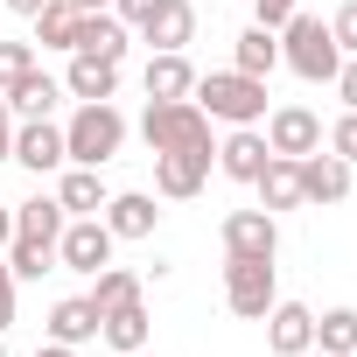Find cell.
<instances>
[{"instance_id": "19", "label": "cell", "mask_w": 357, "mask_h": 357, "mask_svg": "<svg viewBox=\"0 0 357 357\" xmlns=\"http://www.w3.org/2000/svg\"><path fill=\"white\" fill-rule=\"evenodd\" d=\"M105 231L112 238H154V225H161V211H154V197H140V190H126V197H105Z\"/></svg>"}, {"instance_id": "3", "label": "cell", "mask_w": 357, "mask_h": 357, "mask_svg": "<svg viewBox=\"0 0 357 357\" xmlns=\"http://www.w3.org/2000/svg\"><path fill=\"white\" fill-rule=\"evenodd\" d=\"M119 147H126V112H119L112 98L70 112V126H63V154H70L77 168H105Z\"/></svg>"}, {"instance_id": "13", "label": "cell", "mask_w": 357, "mask_h": 357, "mask_svg": "<svg viewBox=\"0 0 357 357\" xmlns=\"http://www.w3.org/2000/svg\"><path fill=\"white\" fill-rule=\"evenodd\" d=\"M70 56H105V63H126V22H119L112 8L77 15V43H70Z\"/></svg>"}, {"instance_id": "9", "label": "cell", "mask_w": 357, "mask_h": 357, "mask_svg": "<svg viewBox=\"0 0 357 357\" xmlns=\"http://www.w3.org/2000/svg\"><path fill=\"white\" fill-rule=\"evenodd\" d=\"M211 161H218V147H175V154H154V190L161 197H197L204 183H211Z\"/></svg>"}, {"instance_id": "22", "label": "cell", "mask_w": 357, "mask_h": 357, "mask_svg": "<svg viewBox=\"0 0 357 357\" xmlns=\"http://www.w3.org/2000/svg\"><path fill=\"white\" fill-rule=\"evenodd\" d=\"M98 336L119 350V357H133V350H147V301L133 294V301H119V308H105L98 315Z\"/></svg>"}, {"instance_id": "31", "label": "cell", "mask_w": 357, "mask_h": 357, "mask_svg": "<svg viewBox=\"0 0 357 357\" xmlns=\"http://www.w3.org/2000/svg\"><path fill=\"white\" fill-rule=\"evenodd\" d=\"M329 154H336V161H350V168H357V112H343V119H336V126H329Z\"/></svg>"}, {"instance_id": "14", "label": "cell", "mask_w": 357, "mask_h": 357, "mask_svg": "<svg viewBox=\"0 0 357 357\" xmlns=\"http://www.w3.org/2000/svg\"><path fill=\"white\" fill-rule=\"evenodd\" d=\"M350 197V161L336 154H301V204H343Z\"/></svg>"}, {"instance_id": "6", "label": "cell", "mask_w": 357, "mask_h": 357, "mask_svg": "<svg viewBox=\"0 0 357 357\" xmlns=\"http://www.w3.org/2000/svg\"><path fill=\"white\" fill-rule=\"evenodd\" d=\"M280 301V280H273V259H225V308L245 315V322H266V308Z\"/></svg>"}, {"instance_id": "17", "label": "cell", "mask_w": 357, "mask_h": 357, "mask_svg": "<svg viewBox=\"0 0 357 357\" xmlns=\"http://www.w3.org/2000/svg\"><path fill=\"white\" fill-rule=\"evenodd\" d=\"M252 190H259V211H273V218H280V211H301V161H294V154H273V161L259 168Z\"/></svg>"}, {"instance_id": "32", "label": "cell", "mask_w": 357, "mask_h": 357, "mask_svg": "<svg viewBox=\"0 0 357 357\" xmlns=\"http://www.w3.org/2000/svg\"><path fill=\"white\" fill-rule=\"evenodd\" d=\"M15 287H22V280H15V266L0 259V336L15 329Z\"/></svg>"}, {"instance_id": "36", "label": "cell", "mask_w": 357, "mask_h": 357, "mask_svg": "<svg viewBox=\"0 0 357 357\" xmlns=\"http://www.w3.org/2000/svg\"><path fill=\"white\" fill-rule=\"evenodd\" d=\"M15 154V112H8V98H0V161Z\"/></svg>"}, {"instance_id": "25", "label": "cell", "mask_w": 357, "mask_h": 357, "mask_svg": "<svg viewBox=\"0 0 357 357\" xmlns=\"http://www.w3.org/2000/svg\"><path fill=\"white\" fill-rule=\"evenodd\" d=\"M273 63H280V29H259V22H252V29L231 43V70H245V77H266Z\"/></svg>"}, {"instance_id": "2", "label": "cell", "mask_w": 357, "mask_h": 357, "mask_svg": "<svg viewBox=\"0 0 357 357\" xmlns=\"http://www.w3.org/2000/svg\"><path fill=\"white\" fill-rule=\"evenodd\" d=\"M280 63L294 70V77H308V84H329L336 70H343V50H336V36H329V22L322 15H287L280 22Z\"/></svg>"}, {"instance_id": "12", "label": "cell", "mask_w": 357, "mask_h": 357, "mask_svg": "<svg viewBox=\"0 0 357 357\" xmlns=\"http://www.w3.org/2000/svg\"><path fill=\"white\" fill-rule=\"evenodd\" d=\"M266 350H273V357H301V350H315V308H301V301H273V308H266Z\"/></svg>"}, {"instance_id": "29", "label": "cell", "mask_w": 357, "mask_h": 357, "mask_svg": "<svg viewBox=\"0 0 357 357\" xmlns=\"http://www.w3.org/2000/svg\"><path fill=\"white\" fill-rule=\"evenodd\" d=\"M22 70H36V43H0V91H8Z\"/></svg>"}, {"instance_id": "37", "label": "cell", "mask_w": 357, "mask_h": 357, "mask_svg": "<svg viewBox=\"0 0 357 357\" xmlns=\"http://www.w3.org/2000/svg\"><path fill=\"white\" fill-rule=\"evenodd\" d=\"M15 238V204H0V245Z\"/></svg>"}, {"instance_id": "41", "label": "cell", "mask_w": 357, "mask_h": 357, "mask_svg": "<svg viewBox=\"0 0 357 357\" xmlns=\"http://www.w3.org/2000/svg\"><path fill=\"white\" fill-rule=\"evenodd\" d=\"M0 357H8V343H0Z\"/></svg>"}, {"instance_id": "7", "label": "cell", "mask_w": 357, "mask_h": 357, "mask_svg": "<svg viewBox=\"0 0 357 357\" xmlns=\"http://www.w3.org/2000/svg\"><path fill=\"white\" fill-rule=\"evenodd\" d=\"M112 231H105V218H63V238H56V259L70 266V273H98V266H112Z\"/></svg>"}, {"instance_id": "40", "label": "cell", "mask_w": 357, "mask_h": 357, "mask_svg": "<svg viewBox=\"0 0 357 357\" xmlns=\"http://www.w3.org/2000/svg\"><path fill=\"white\" fill-rule=\"evenodd\" d=\"M70 8H84V15H98V8H112V0H70Z\"/></svg>"}, {"instance_id": "34", "label": "cell", "mask_w": 357, "mask_h": 357, "mask_svg": "<svg viewBox=\"0 0 357 357\" xmlns=\"http://www.w3.org/2000/svg\"><path fill=\"white\" fill-rule=\"evenodd\" d=\"M154 8H161V0H112V15H119L126 29H140V22H147Z\"/></svg>"}, {"instance_id": "33", "label": "cell", "mask_w": 357, "mask_h": 357, "mask_svg": "<svg viewBox=\"0 0 357 357\" xmlns=\"http://www.w3.org/2000/svg\"><path fill=\"white\" fill-rule=\"evenodd\" d=\"M329 84H336V98H343V112H357V56H343V70H336Z\"/></svg>"}, {"instance_id": "15", "label": "cell", "mask_w": 357, "mask_h": 357, "mask_svg": "<svg viewBox=\"0 0 357 357\" xmlns=\"http://www.w3.org/2000/svg\"><path fill=\"white\" fill-rule=\"evenodd\" d=\"M266 161H273V147H266V133H252V126H231L225 147H218V168L231 175V183H259Z\"/></svg>"}, {"instance_id": "10", "label": "cell", "mask_w": 357, "mask_h": 357, "mask_svg": "<svg viewBox=\"0 0 357 357\" xmlns=\"http://www.w3.org/2000/svg\"><path fill=\"white\" fill-rule=\"evenodd\" d=\"M266 147L301 161V154H315V147H322V119H315L308 105H273V112H266Z\"/></svg>"}, {"instance_id": "4", "label": "cell", "mask_w": 357, "mask_h": 357, "mask_svg": "<svg viewBox=\"0 0 357 357\" xmlns=\"http://www.w3.org/2000/svg\"><path fill=\"white\" fill-rule=\"evenodd\" d=\"M190 98L225 126H259L266 119V77H245V70H211V77H197Z\"/></svg>"}, {"instance_id": "5", "label": "cell", "mask_w": 357, "mask_h": 357, "mask_svg": "<svg viewBox=\"0 0 357 357\" xmlns=\"http://www.w3.org/2000/svg\"><path fill=\"white\" fill-rule=\"evenodd\" d=\"M140 133L154 154H175V147H211V112L197 98H147L140 112Z\"/></svg>"}, {"instance_id": "21", "label": "cell", "mask_w": 357, "mask_h": 357, "mask_svg": "<svg viewBox=\"0 0 357 357\" xmlns=\"http://www.w3.org/2000/svg\"><path fill=\"white\" fill-rule=\"evenodd\" d=\"M91 336H98V301H91V294H63V301L50 308V343H70V350H77V343H91Z\"/></svg>"}, {"instance_id": "24", "label": "cell", "mask_w": 357, "mask_h": 357, "mask_svg": "<svg viewBox=\"0 0 357 357\" xmlns=\"http://www.w3.org/2000/svg\"><path fill=\"white\" fill-rule=\"evenodd\" d=\"M105 183H98V168H77L70 161V175H63V190H56V204H63V218H98L105 211Z\"/></svg>"}, {"instance_id": "35", "label": "cell", "mask_w": 357, "mask_h": 357, "mask_svg": "<svg viewBox=\"0 0 357 357\" xmlns=\"http://www.w3.org/2000/svg\"><path fill=\"white\" fill-rule=\"evenodd\" d=\"M252 8H259V29H280V22L301 8V0H252Z\"/></svg>"}, {"instance_id": "8", "label": "cell", "mask_w": 357, "mask_h": 357, "mask_svg": "<svg viewBox=\"0 0 357 357\" xmlns=\"http://www.w3.org/2000/svg\"><path fill=\"white\" fill-rule=\"evenodd\" d=\"M218 238H225V259H273L280 252V218L273 211H231Z\"/></svg>"}, {"instance_id": "42", "label": "cell", "mask_w": 357, "mask_h": 357, "mask_svg": "<svg viewBox=\"0 0 357 357\" xmlns=\"http://www.w3.org/2000/svg\"><path fill=\"white\" fill-rule=\"evenodd\" d=\"M133 357H147V350H133Z\"/></svg>"}, {"instance_id": "11", "label": "cell", "mask_w": 357, "mask_h": 357, "mask_svg": "<svg viewBox=\"0 0 357 357\" xmlns=\"http://www.w3.org/2000/svg\"><path fill=\"white\" fill-rule=\"evenodd\" d=\"M8 161H22L29 175H50V168H63L70 154H63V126L56 119H22L15 126V154Z\"/></svg>"}, {"instance_id": "39", "label": "cell", "mask_w": 357, "mask_h": 357, "mask_svg": "<svg viewBox=\"0 0 357 357\" xmlns=\"http://www.w3.org/2000/svg\"><path fill=\"white\" fill-rule=\"evenodd\" d=\"M36 357H77V350H70V343H43Z\"/></svg>"}, {"instance_id": "18", "label": "cell", "mask_w": 357, "mask_h": 357, "mask_svg": "<svg viewBox=\"0 0 357 357\" xmlns=\"http://www.w3.org/2000/svg\"><path fill=\"white\" fill-rule=\"evenodd\" d=\"M140 36L154 50H190L197 43V8H190V0H161V8L140 22Z\"/></svg>"}, {"instance_id": "16", "label": "cell", "mask_w": 357, "mask_h": 357, "mask_svg": "<svg viewBox=\"0 0 357 357\" xmlns=\"http://www.w3.org/2000/svg\"><path fill=\"white\" fill-rule=\"evenodd\" d=\"M0 98H8V112H15V119H50V112H56V98H63V77H50V70H22Z\"/></svg>"}, {"instance_id": "28", "label": "cell", "mask_w": 357, "mask_h": 357, "mask_svg": "<svg viewBox=\"0 0 357 357\" xmlns=\"http://www.w3.org/2000/svg\"><path fill=\"white\" fill-rule=\"evenodd\" d=\"M133 294H140V273H133V266H98V273H91V301H98V315L119 308V301H133Z\"/></svg>"}, {"instance_id": "27", "label": "cell", "mask_w": 357, "mask_h": 357, "mask_svg": "<svg viewBox=\"0 0 357 357\" xmlns=\"http://www.w3.org/2000/svg\"><path fill=\"white\" fill-rule=\"evenodd\" d=\"M315 343H322V357H357V308H322Z\"/></svg>"}, {"instance_id": "20", "label": "cell", "mask_w": 357, "mask_h": 357, "mask_svg": "<svg viewBox=\"0 0 357 357\" xmlns=\"http://www.w3.org/2000/svg\"><path fill=\"white\" fill-rule=\"evenodd\" d=\"M63 91H70L77 105H98V98H112V91H119V63H105V56H70Z\"/></svg>"}, {"instance_id": "26", "label": "cell", "mask_w": 357, "mask_h": 357, "mask_svg": "<svg viewBox=\"0 0 357 357\" xmlns=\"http://www.w3.org/2000/svg\"><path fill=\"white\" fill-rule=\"evenodd\" d=\"M77 15L84 8H70V0H43V15H29L36 22V43L43 50H70L77 43Z\"/></svg>"}, {"instance_id": "1", "label": "cell", "mask_w": 357, "mask_h": 357, "mask_svg": "<svg viewBox=\"0 0 357 357\" xmlns=\"http://www.w3.org/2000/svg\"><path fill=\"white\" fill-rule=\"evenodd\" d=\"M56 238H63V204H56V197H29V204H15V238H8V266H15V280H43L50 259H56Z\"/></svg>"}, {"instance_id": "30", "label": "cell", "mask_w": 357, "mask_h": 357, "mask_svg": "<svg viewBox=\"0 0 357 357\" xmlns=\"http://www.w3.org/2000/svg\"><path fill=\"white\" fill-rule=\"evenodd\" d=\"M329 36H336V50H343V56H357V0H343V8L329 15Z\"/></svg>"}, {"instance_id": "38", "label": "cell", "mask_w": 357, "mask_h": 357, "mask_svg": "<svg viewBox=\"0 0 357 357\" xmlns=\"http://www.w3.org/2000/svg\"><path fill=\"white\" fill-rule=\"evenodd\" d=\"M0 8H15V15H43V0H0Z\"/></svg>"}, {"instance_id": "23", "label": "cell", "mask_w": 357, "mask_h": 357, "mask_svg": "<svg viewBox=\"0 0 357 357\" xmlns=\"http://www.w3.org/2000/svg\"><path fill=\"white\" fill-rule=\"evenodd\" d=\"M140 84H147V98H190V91H197V70H190L183 50H154Z\"/></svg>"}]
</instances>
